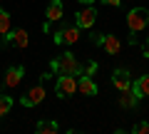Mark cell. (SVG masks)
I'll return each mask as SVG.
<instances>
[{
	"label": "cell",
	"instance_id": "cell-13",
	"mask_svg": "<svg viewBox=\"0 0 149 134\" xmlns=\"http://www.w3.org/2000/svg\"><path fill=\"white\" fill-rule=\"evenodd\" d=\"M137 104H139V97L134 94L132 87H129V90H124V92H119V107L132 109V107H137Z\"/></svg>",
	"mask_w": 149,
	"mask_h": 134
},
{
	"label": "cell",
	"instance_id": "cell-5",
	"mask_svg": "<svg viewBox=\"0 0 149 134\" xmlns=\"http://www.w3.org/2000/svg\"><path fill=\"white\" fill-rule=\"evenodd\" d=\"M82 30L77 25H62L57 32H55V45H74L80 42Z\"/></svg>",
	"mask_w": 149,
	"mask_h": 134
},
{
	"label": "cell",
	"instance_id": "cell-16",
	"mask_svg": "<svg viewBox=\"0 0 149 134\" xmlns=\"http://www.w3.org/2000/svg\"><path fill=\"white\" fill-rule=\"evenodd\" d=\"M102 47L107 50V55H117L119 50H122V42H119L114 35H104V42H102Z\"/></svg>",
	"mask_w": 149,
	"mask_h": 134
},
{
	"label": "cell",
	"instance_id": "cell-19",
	"mask_svg": "<svg viewBox=\"0 0 149 134\" xmlns=\"http://www.w3.org/2000/svg\"><path fill=\"white\" fill-rule=\"evenodd\" d=\"M90 40H92L95 45H100V47H102V42H104V35H102V32H97V30H92V32H90Z\"/></svg>",
	"mask_w": 149,
	"mask_h": 134
},
{
	"label": "cell",
	"instance_id": "cell-6",
	"mask_svg": "<svg viewBox=\"0 0 149 134\" xmlns=\"http://www.w3.org/2000/svg\"><path fill=\"white\" fill-rule=\"evenodd\" d=\"M45 94H47L45 87L42 85H35V87H30V90L20 97V104H22V107H37L40 102H45Z\"/></svg>",
	"mask_w": 149,
	"mask_h": 134
},
{
	"label": "cell",
	"instance_id": "cell-2",
	"mask_svg": "<svg viewBox=\"0 0 149 134\" xmlns=\"http://www.w3.org/2000/svg\"><path fill=\"white\" fill-rule=\"evenodd\" d=\"M77 92V77L74 75H57V82H55V94L60 99H70Z\"/></svg>",
	"mask_w": 149,
	"mask_h": 134
},
{
	"label": "cell",
	"instance_id": "cell-20",
	"mask_svg": "<svg viewBox=\"0 0 149 134\" xmlns=\"http://www.w3.org/2000/svg\"><path fill=\"white\" fill-rule=\"evenodd\" d=\"M97 67H100V65H97L95 60H92V62H87V67H85V72H82V75H95V72H97Z\"/></svg>",
	"mask_w": 149,
	"mask_h": 134
},
{
	"label": "cell",
	"instance_id": "cell-8",
	"mask_svg": "<svg viewBox=\"0 0 149 134\" xmlns=\"http://www.w3.org/2000/svg\"><path fill=\"white\" fill-rule=\"evenodd\" d=\"M112 87L117 92H124L132 87V77H129V70H124V67H119V70L112 72Z\"/></svg>",
	"mask_w": 149,
	"mask_h": 134
},
{
	"label": "cell",
	"instance_id": "cell-21",
	"mask_svg": "<svg viewBox=\"0 0 149 134\" xmlns=\"http://www.w3.org/2000/svg\"><path fill=\"white\" fill-rule=\"evenodd\" d=\"M142 55H144V57L149 60V37H147V40L142 42Z\"/></svg>",
	"mask_w": 149,
	"mask_h": 134
},
{
	"label": "cell",
	"instance_id": "cell-11",
	"mask_svg": "<svg viewBox=\"0 0 149 134\" xmlns=\"http://www.w3.org/2000/svg\"><path fill=\"white\" fill-rule=\"evenodd\" d=\"M22 77H25V67H22V65H13V67H8L3 85L5 87H17L22 82Z\"/></svg>",
	"mask_w": 149,
	"mask_h": 134
},
{
	"label": "cell",
	"instance_id": "cell-1",
	"mask_svg": "<svg viewBox=\"0 0 149 134\" xmlns=\"http://www.w3.org/2000/svg\"><path fill=\"white\" fill-rule=\"evenodd\" d=\"M50 70H52L55 75H74V77H80L82 72H85V67L77 62V57H74L72 52H62L60 57H55L52 62H50Z\"/></svg>",
	"mask_w": 149,
	"mask_h": 134
},
{
	"label": "cell",
	"instance_id": "cell-7",
	"mask_svg": "<svg viewBox=\"0 0 149 134\" xmlns=\"http://www.w3.org/2000/svg\"><path fill=\"white\" fill-rule=\"evenodd\" d=\"M62 12H65L62 0H50V5L45 8V20H47L45 30H50V22H60L62 20Z\"/></svg>",
	"mask_w": 149,
	"mask_h": 134
},
{
	"label": "cell",
	"instance_id": "cell-23",
	"mask_svg": "<svg viewBox=\"0 0 149 134\" xmlns=\"http://www.w3.org/2000/svg\"><path fill=\"white\" fill-rule=\"evenodd\" d=\"M102 3H104V5H114V8L122 5V0H102Z\"/></svg>",
	"mask_w": 149,
	"mask_h": 134
},
{
	"label": "cell",
	"instance_id": "cell-15",
	"mask_svg": "<svg viewBox=\"0 0 149 134\" xmlns=\"http://www.w3.org/2000/svg\"><path fill=\"white\" fill-rule=\"evenodd\" d=\"M35 132L37 134H55V132H60V124L55 119H40L35 124Z\"/></svg>",
	"mask_w": 149,
	"mask_h": 134
},
{
	"label": "cell",
	"instance_id": "cell-10",
	"mask_svg": "<svg viewBox=\"0 0 149 134\" xmlns=\"http://www.w3.org/2000/svg\"><path fill=\"white\" fill-rule=\"evenodd\" d=\"M5 42H13L17 50H25L30 45V35H27L25 27H17V30H10V35L5 37Z\"/></svg>",
	"mask_w": 149,
	"mask_h": 134
},
{
	"label": "cell",
	"instance_id": "cell-3",
	"mask_svg": "<svg viewBox=\"0 0 149 134\" xmlns=\"http://www.w3.org/2000/svg\"><path fill=\"white\" fill-rule=\"evenodd\" d=\"M127 25H129V32H142L149 25V10L147 8H132L127 12Z\"/></svg>",
	"mask_w": 149,
	"mask_h": 134
},
{
	"label": "cell",
	"instance_id": "cell-18",
	"mask_svg": "<svg viewBox=\"0 0 149 134\" xmlns=\"http://www.w3.org/2000/svg\"><path fill=\"white\" fill-rule=\"evenodd\" d=\"M132 132L134 134H149V122H137L132 127Z\"/></svg>",
	"mask_w": 149,
	"mask_h": 134
},
{
	"label": "cell",
	"instance_id": "cell-9",
	"mask_svg": "<svg viewBox=\"0 0 149 134\" xmlns=\"http://www.w3.org/2000/svg\"><path fill=\"white\" fill-rule=\"evenodd\" d=\"M77 92L80 94H85V97H95L97 92V82L92 80V75H80L77 77Z\"/></svg>",
	"mask_w": 149,
	"mask_h": 134
},
{
	"label": "cell",
	"instance_id": "cell-12",
	"mask_svg": "<svg viewBox=\"0 0 149 134\" xmlns=\"http://www.w3.org/2000/svg\"><path fill=\"white\" fill-rule=\"evenodd\" d=\"M132 90H134V94H137L139 99L149 97V75H142L139 80H132Z\"/></svg>",
	"mask_w": 149,
	"mask_h": 134
},
{
	"label": "cell",
	"instance_id": "cell-24",
	"mask_svg": "<svg viewBox=\"0 0 149 134\" xmlns=\"http://www.w3.org/2000/svg\"><path fill=\"white\" fill-rule=\"evenodd\" d=\"M80 3H85V5H90V3H95V0H80Z\"/></svg>",
	"mask_w": 149,
	"mask_h": 134
},
{
	"label": "cell",
	"instance_id": "cell-22",
	"mask_svg": "<svg viewBox=\"0 0 149 134\" xmlns=\"http://www.w3.org/2000/svg\"><path fill=\"white\" fill-rule=\"evenodd\" d=\"M129 45H132V47H134V45H142V42L137 40V32H129Z\"/></svg>",
	"mask_w": 149,
	"mask_h": 134
},
{
	"label": "cell",
	"instance_id": "cell-14",
	"mask_svg": "<svg viewBox=\"0 0 149 134\" xmlns=\"http://www.w3.org/2000/svg\"><path fill=\"white\" fill-rule=\"evenodd\" d=\"M10 30H13V17H10V12L5 8H0V37L5 40L10 35Z\"/></svg>",
	"mask_w": 149,
	"mask_h": 134
},
{
	"label": "cell",
	"instance_id": "cell-4",
	"mask_svg": "<svg viewBox=\"0 0 149 134\" xmlns=\"http://www.w3.org/2000/svg\"><path fill=\"white\" fill-rule=\"evenodd\" d=\"M95 22H97V10L92 5H82L80 10L74 12V25L80 30H92Z\"/></svg>",
	"mask_w": 149,
	"mask_h": 134
},
{
	"label": "cell",
	"instance_id": "cell-17",
	"mask_svg": "<svg viewBox=\"0 0 149 134\" xmlns=\"http://www.w3.org/2000/svg\"><path fill=\"white\" fill-rule=\"evenodd\" d=\"M13 104H15V99H13L10 94H0V117H5L13 109Z\"/></svg>",
	"mask_w": 149,
	"mask_h": 134
}]
</instances>
